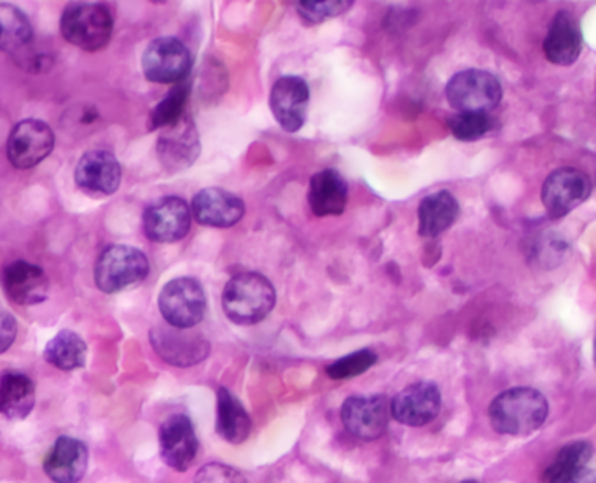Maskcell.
<instances>
[{"label": "cell", "mask_w": 596, "mask_h": 483, "mask_svg": "<svg viewBox=\"0 0 596 483\" xmlns=\"http://www.w3.org/2000/svg\"><path fill=\"white\" fill-rule=\"evenodd\" d=\"M550 405L541 391L515 387L504 391L492 402V428L507 437H527L541 428L548 419Z\"/></svg>", "instance_id": "cell-1"}, {"label": "cell", "mask_w": 596, "mask_h": 483, "mask_svg": "<svg viewBox=\"0 0 596 483\" xmlns=\"http://www.w3.org/2000/svg\"><path fill=\"white\" fill-rule=\"evenodd\" d=\"M277 304V292L265 275H234L222 292V308L234 325L252 326L265 321Z\"/></svg>", "instance_id": "cell-2"}, {"label": "cell", "mask_w": 596, "mask_h": 483, "mask_svg": "<svg viewBox=\"0 0 596 483\" xmlns=\"http://www.w3.org/2000/svg\"><path fill=\"white\" fill-rule=\"evenodd\" d=\"M62 35L85 52H100L114 31L111 9L99 2H73L62 14Z\"/></svg>", "instance_id": "cell-3"}, {"label": "cell", "mask_w": 596, "mask_h": 483, "mask_svg": "<svg viewBox=\"0 0 596 483\" xmlns=\"http://www.w3.org/2000/svg\"><path fill=\"white\" fill-rule=\"evenodd\" d=\"M150 275V260L142 251L130 245L107 248L95 266V283L107 295L123 292L142 283Z\"/></svg>", "instance_id": "cell-4"}, {"label": "cell", "mask_w": 596, "mask_h": 483, "mask_svg": "<svg viewBox=\"0 0 596 483\" xmlns=\"http://www.w3.org/2000/svg\"><path fill=\"white\" fill-rule=\"evenodd\" d=\"M446 99L456 112L490 114L503 100V85L486 70H462L448 83Z\"/></svg>", "instance_id": "cell-5"}, {"label": "cell", "mask_w": 596, "mask_h": 483, "mask_svg": "<svg viewBox=\"0 0 596 483\" xmlns=\"http://www.w3.org/2000/svg\"><path fill=\"white\" fill-rule=\"evenodd\" d=\"M158 305L168 326L177 330H191L203 321L207 296L197 278L179 277L163 287Z\"/></svg>", "instance_id": "cell-6"}, {"label": "cell", "mask_w": 596, "mask_h": 483, "mask_svg": "<svg viewBox=\"0 0 596 483\" xmlns=\"http://www.w3.org/2000/svg\"><path fill=\"white\" fill-rule=\"evenodd\" d=\"M191 67V53L175 37L154 39L142 55L144 76L158 85H180L188 79Z\"/></svg>", "instance_id": "cell-7"}, {"label": "cell", "mask_w": 596, "mask_h": 483, "mask_svg": "<svg viewBox=\"0 0 596 483\" xmlns=\"http://www.w3.org/2000/svg\"><path fill=\"white\" fill-rule=\"evenodd\" d=\"M593 185L586 172L562 167L550 174L542 186V204L551 219L565 218L583 206L592 195Z\"/></svg>", "instance_id": "cell-8"}, {"label": "cell", "mask_w": 596, "mask_h": 483, "mask_svg": "<svg viewBox=\"0 0 596 483\" xmlns=\"http://www.w3.org/2000/svg\"><path fill=\"white\" fill-rule=\"evenodd\" d=\"M390 417V402L382 394L352 396L341 407V422L357 440L373 441L384 437Z\"/></svg>", "instance_id": "cell-9"}, {"label": "cell", "mask_w": 596, "mask_h": 483, "mask_svg": "<svg viewBox=\"0 0 596 483\" xmlns=\"http://www.w3.org/2000/svg\"><path fill=\"white\" fill-rule=\"evenodd\" d=\"M191 209L179 197H163L144 212V233L158 244H174L188 235Z\"/></svg>", "instance_id": "cell-10"}, {"label": "cell", "mask_w": 596, "mask_h": 483, "mask_svg": "<svg viewBox=\"0 0 596 483\" xmlns=\"http://www.w3.org/2000/svg\"><path fill=\"white\" fill-rule=\"evenodd\" d=\"M55 147V133L41 120H23L11 130L8 139V158L20 171L35 167L46 160Z\"/></svg>", "instance_id": "cell-11"}, {"label": "cell", "mask_w": 596, "mask_h": 483, "mask_svg": "<svg viewBox=\"0 0 596 483\" xmlns=\"http://www.w3.org/2000/svg\"><path fill=\"white\" fill-rule=\"evenodd\" d=\"M151 343L156 354L172 366H195L209 355L210 345L203 337L172 326H156L151 330Z\"/></svg>", "instance_id": "cell-12"}, {"label": "cell", "mask_w": 596, "mask_h": 483, "mask_svg": "<svg viewBox=\"0 0 596 483\" xmlns=\"http://www.w3.org/2000/svg\"><path fill=\"white\" fill-rule=\"evenodd\" d=\"M308 106L310 88L302 77L284 76L273 85L269 108L286 132L295 133L302 129L307 123Z\"/></svg>", "instance_id": "cell-13"}, {"label": "cell", "mask_w": 596, "mask_h": 483, "mask_svg": "<svg viewBox=\"0 0 596 483\" xmlns=\"http://www.w3.org/2000/svg\"><path fill=\"white\" fill-rule=\"evenodd\" d=\"M159 453L166 466L188 471L198 455V437L188 415H170L159 428Z\"/></svg>", "instance_id": "cell-14"}, {"label": "cell", "mask_w": 596, "mask_h": 483, "mask_svg": "<svg viewBox=\"0 0 596 483\" xmlns=\"http://www.w3.org/2000/svg\"><path fill=\"white\" fill-rule=\"evenodd\" d=\"M441 411V393L432 382H417L400 391L390 402V414L406 426H427Z\"/></svg>", "instance_id": "cell-15"}, {"label": "cell", "mask_w": 596, "mask_h": 483, "mask_svg": "<svg viewBox=\"0 0 596 483\" xmlns=\"http://www.w3.org/2000/svg\"><path fill=\"white\" fill-rule=\"evenodd\" d=\"M76 185L90 197H109L121 185V165L109 151L86 153L76 167Z\"/></svg>", "instance_id": "cell-16"}, {"label": "cell", "mask_w": 596, "mask_h": 483, "mask_svg": "<svg viewBox=\"0 0 596 483\" xmlns=\"http://www.w3.org/2000/svg\"><path fill=\"white\" fill-rule=\"evenodd\" d=\"M0 284L4 287L5 296L13 304L23 307L43 304L49 295V278L46 272L29 261H14L5 266Z\"/></svg>", "instance_id": "cell-17"}, {"label": "cell", "mask_w": 596, "mask_h": 483, "mask_svg": "<svg viewBox=\"0 0 596 483\" xmlns=\"http://www.w3.org/2000/svg\"><path fill=\"white\" fill-rule=\"evenodd\" d=\"M191 210L203 227L231 228L245 215V204L227 189L205 188L192 198Z\"/></svg>", "instance_id": "cell-18"}, {"label": "cell", "mask_w": 596, "mask_h": 483, "mask_svg": "<svg viewBox=\"0 0 596 483\" xmlns=\"http://www.w3.org/2000/svg\"><path fill=\"white\" fill-rule=\"evenodd\" d=\"M43 470L55 483H79L88 470V449L81 440L60 437L44 455Z\"/></svg>", "instance_id": "cell-19"}, {"label": "cell", "mask_w": 596, "mask_h": 483, "mask_svg": "<svg viewBox=\"0 0 596 483\" xmlns=\"http://www.w3.org/2000/svg\"><path fill=\"white\" fill-rule=\"evenodd\" d=\"M198 154H200V142H198L197 129L191 118L184 116L183 120L168 129H163L158 141V156L166 171L188 168L197 160Z\"/></svg>", "instance_id": "cell-20"}, {"label": "cell", "mask_w": 596, "mask_h": 483, "mask_svg": "<svg viewBox=\"0 0 596 483\" xmlns=\"http://www.w3.org/2000/svg\"><path fill=\"white\" fill-rule=\"evenodd\" d=\"M583 52V32L580 22L569 11H559L551 20L544 39V55L551 64H574Z\"/></svg>", "instance_id": "cell-21"}, {"label": "cell", "mask_w": 596, "mask_h": 483, "mask_svg": "<svg viewBox=\"0 0 596 483\" xmlns=\"http://www.w3.org/2000/svg\"><path fill=\"white\" fill-rule=\"evenodd\" d=\"M595 450L588 441H575L560 450L548 471L550 483H596Z\"/></svg>", "instance_id": "cell-22"}, {"label": "cell", "mask_w": 596, "mask_h": 483, "mask_svg": "<svg viewBox=\"0 0 596 483\" xmlns=\"http://www.w3.org/2000/svg\"><path fill=\"white\" fill-rule=\"evenodd\" d=\"M308 204L311 212L319 218L343 215L349 204V185L345 177L331 168L316 174L310 180Z\"/></svg>", "instance_id": "cell-23"}, {"label": "cell", "mask_w": 596, "mask_h": 483, "mask_svg": "<svg viewBox=\"0 0 596 483\" xmlns=\"http://www.w3.org/2000/svg\"><path fill=\"white\" fill-rule=\"evenodd\" d=\"M459 215H461V206L452 193H432L423 198L418 207V223H420L418 231L426 239H434L444 233L448 228H452Z\"/></svg>", "instance_id": "cell-24"}, {"label": "cell", "mask_w": 596, "mask_h": 483, "mask_svg": "<svg viewBox=\"0 0 596 483\" xmlns=\"http://www.w3.org/2000/svg\"><path fill=\"white\" fill-rule=\"evenodd\" d=\"M35 407V385L25 373L8 372L0 378V414L23 420Z\"/></svg>", "instance_id": "cell-25"}, {"label": "cell", "mask_w": 596, "mask_h": 483, "mask_svg": "<svg viewBox=\"0 0 596 483\" xmlns=\"http://www.w3.org/2000/svg\"><path fill=\"white\" fill-rule=\"evenodd\" d=\"M216 429L219 437L227 440L228 443L240 446L247 440L252 431V420L247 410L243 408L239 398L231 394L227 387L218 391V420Z\"/></svg>", "instance_id": "cell-26"}, {"label": "cell", "mask_w": 596, "mask_h": 483, "mask_svg": "<svg viewBox=\"0 0 596 483\" xmlns=\"http://www.w3.org/2000/svg\"><path fill=\"white\" fill-rule=\"evenodd\" d=\"M86 358H88V347L85 340L70 330L58 331L44 349V360L62 372L82 369Z\"/></svg>", "instance_id": "cell-27"}, {"label": "cell", "mask_w": 596, "mask_h": 483, "mask_svg": "<svg viewBox=\"0 0 596 483\" xmlns=\"http://www.w3.org/2000/svg\"><path fill=\"white\" fill-rule=\"evenodd\" d=\"M31 20L14 6L0 4V52L16 55L32 43Z\"/></svg>", "instance_id": "cell-28"}, {"label": "cell", "mask_w": 596, "mask_h": 483, "mask_svg": "<svg viewBox=\"0 0 596 483\" xmlns=\"http://www.w3.org/2000/svg\"><path fill=\"white\" fill-rule=\"evenodd\" d=\"M189 99V83L184 81L175 85L174 90L166 95L165 99L151 112V129H168L172 124L183 120L186 112V103Z\"/></svg>", "instance_id": "cell-29"}, {"label": "cell", "mask_w": 596, "mask_h": 483, "mask_svg": "<svg viewBox=\"0 0 596 483\" xmlns=\"http://www.w3.org/2000/svg\"><path fill=\"white\" fill-rule=\"evenodd\" d=\"M495 124L494 116L486 112H456L448 121L453 138L462 142L479 141L495 129Z\"/></svg>", "instance_id": "cell-30"}, {"label": "cell", "mask_w": 596, "mask_h": 483, "mask_svg": "<svg viewBox=\"0 0 596 483\" xmlns=\"http://www.w3.org/2000/svg\"><path fill=\"white\" fill-rule=\"evenodd\" d=\"M376 361H378V355L375 352L363 349V351L352 352V354L329 364L325 372L332 381H345V378L363 375L371 366H375Z\"/></svg>", "instance_id": "cell-31"}, {"label": "cell", "mask_w": 596, "mask_h": 483, "mask_svg": "<svg viewBox=\"0 0 596 483\" xmlns=\"http://www.w3.org/2000/svg\"><path fill=\"white\" fill-rule=\"evenodd\" d=\"M352 6H354V2H350V0H325V2L305 0V2H298L296 8H298L299 17L305 22L316 25V23L325 22L329 18H336L346 13Z\"/></svg>", "instance_id": "cell-32"}, {"label": "cell", "mask_w": 596, "mask_h": 483, "mask_svg": "<svg viewBox=\"0 0 596 483\" xmlns=\"http://www.w3.org/2000/svg\"><path fill=\"white\" fill-rule=\"evenodd\" d=\"M195 483H247V480L234 468L212 462L198 471Z\"/></svg>", "instance_id": "cell-33"}, {"label": "cell", "mask_w": 596, "mask_h": 483, "mask_svg": "<svg viewBox=\"0 0 596 483\" xmlns=\"http://www.w3.org/2000/svg\"><path fill=\"white\" fill-rule=\"evenodd\" d=\"M18 325L13 314L0 307V354H4L16 340Z\"/></svg>", "instance_id": "cell-34"}, {"label": "cell", "mask_w": 596, "mask_h": 483, "mask_svg": "<svg viewBox=\"0 0 596 483\" xmlns=\"http://www.w3.org/2000/svg\"><path fill=\"white\" fill-rule=\"evenodd\" d=\"M462 483H479V482H477V480H465V482H462Z\"/></svg>", "instance_id": "cell-35"}]
</instances>
